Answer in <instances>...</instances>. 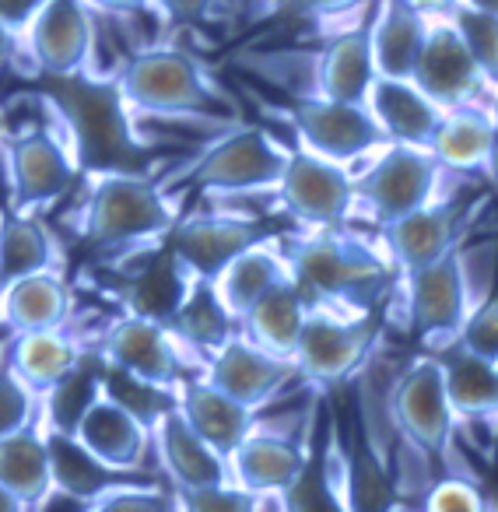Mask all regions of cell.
I'll return each instance as SVG.
<instances>
[{
	"instance_id": "cell-14",
	"label": "cell",
	"mask_w": 498,
	"mask_h": 512,
	"mask_svg": "<svg viewBox=\"0 0 498 512\" xmlns=\"http://www.w3.org/2000/svg\"><path fill=\"white\" fill-rule=\"evenodd\" d=\"M78 179V162L60 130H29L8 144V193L11 207L39 214L57 204Z\"/></svg>"
},
{
	"instance_id": "cell-11",
	"label": "cell",
	"mask_w": 498,
	"mask_h": 512,
	"mask_svg": "<svg viewBox=\"0 0 498 512\" xmlns=\"http://www.w3.org/2000/svg\"><path fill=\"white\" fill-rule=\"evenodd\" d=\"M288 123L295 130L299 148L337 162L355 172L369 155L386 144L365 102H337L323 95H295L288 106Z\"/></svg>"
},
{
	"instance_id": "cell-16",
	"label": "cell",
	"mask_w": 498,
	"mask_h": 512,
	"mask_svg": "<svg viewBox=\"0 0 498 512\" xmlns=\"http://www.w3.org/2000/svg\"><path fill=\"white\" fill-rule=\"evenodd\" d=\"M99 362L158 390H176L179 369H183V355L172 330L162 320L134 313H123L106 327V334L99 337Z\"/></svg>"
},
{
	"instance_id": "cell-53",
	"label": "cell",
	"mask_w": 498,
	"mask_h": 512,
	"mask_svg": "<svg viewBox=\"0 0 498 512\" xmlns=\"http://www.w3.org/2000/svg\"><path fill=\"white\" fill-rule=\"evenodd\" d=\"M264 8L274 11V15H278V11H299L302 0H264Z\"/></svg>"
},
{
	"instance_id": "cell-1",
	"label": "cell",
	"mask_w": 498,
	"mask_h": 512,
	"mask_svg": "<svg viewBox=\"0 0 498 512\" xmlns=\"http://www.w3.org/2000/svg\"><path fill=\"white\" fill-rule=\"evenodd\" d=\"M36 95L57 120L60 137L71 148L78 172L85 176H151L155 148L134 130L116 78L99 71L36 78Z\"/></svg>"
},
{
	"instance_id": "cell-8",
	"label": "cell",
	"mask_w": 498,
	"mask_h": 512,
	"mask_svg": "<svg viewBox=\"0 0 498 512\" xmlns=\"http://www.w3.org/2000/svg\"><path fill=\"white\" fill-rule=\"evenodd\" d=\"M288 162V144L264 127L235 123L211 141L190 169L179 176L186 190L214 197H264L278 190Z\"/></svg>"
},
{
	"instance_id": "cell-38",
	"label": "cell",
	"mask_w": 498,
	"mask_h": 512,
	"mask_svg": "<svg viewBox=\"0 0 498 512\" xmlns=\"http://www.w3.org/2000/svg\"><path fill=\"white\" fill-rule=\"evenodd\" d=\"M46 446H50V470H53V491H64L74 502H95L106 491L130 484L120 470H109L92 453L78 446L67 432H46Z\"/></svg>"
},
{
	"instance_id": "cell-15",
	"label": "cell",
	"mask_w": 498,
	"mask_h": 512,
	"mask_svg": "<svg viewBox=\"0 0 498 512\" xmlns=\"http://www.w3.org/2000/svg\"><path fill=\"white\" fill-rule=\"evenodd\" d=\"M411 81L442 109L456 106H477V102H491L498 88L488 85L481 67L463 46L460 32L453 29L449 18H432L425 32V43L414 60Z\"/></svg>"
},
{
	"instance_id": "cell-13",
	"label": "cell",
	"mask_w": 498,
	"mask_h": 512,
	"mask_svg": "<svg viewBox=\"0 0 498 512\" xmlns=\"http://www.w3.org/2000/svg\"><path fill=\"white\" fill-rule=\"evenodd\" d=\"M278 235V228L267 225L264 218L239 211H193L179 214L172 232L165 235V246L186 264L193 278L214 281L235 256L246 253L249 246Z\"/></svg>"
},
{
	"instance_id": "cell-39",
	"label": "cell",
	"mask_w": 498,
	"mask_h": 512,
	"mask_svg": "<svg viewBox=\"0 0 498 512\" xmlns=\"http://www.w3.org/2000/svg\"><path fill=\"white\" fill-rule=\"evenodd\" d=\"M449 22L460 32L463 46H467V53L474 57V64L481 67L488 85L498 88V15L460 0L456 11L449 15Z\"/></svg>"
},
{
	"instance_id": "cell-48",
	"label": "cell",
	"mask_w": 498,
	"mask_h": 512,
	"mask_svg": "<svg viewBox=\"0 0 498 512\" xmlns=\"http://www.w3.org/2000/svg\"><path fill=\"white\" fill-rule=\"evenodd\" d=\"M85 8L102 11V15H113V18H130V15H141V11H155L151 0H85Z\"/></svg>"
},
{
	"instance_id": "cell-20",
	"label": "cell",
	"mask_w": 498,
	"mask_h": 512,
	"mask_svg": "<svg viewBox=\"0 0 498 512\" xmlns=\"http://www.w3.org/2000/svg\"><path fill=\"white\" fill-rule=\"evenodd\" d=\"M71 439L99 463H106L109 470H120V474L137 470L144 456L151 453V428L127 404L109 397L102 386L92 397V404L81 411V418L74 421Z\"/></svg>"
},
{
	"instance_id": "cell-37",
	"label": "cell",
	"mask_w": 498,
	"mask_h": 512,
	"mask_svg": "<svg viewBox=\"0 0 498 512\" xmlns=\"http://www.w3.org/2000/svg\"><path fill=\"white\" fill-rule=\"evenodd\" d=\"M165 327L172 330L179 344H190L200 355H211L214 348L228 341L232 334H239V323L232 320V313L225 309V302L214 292V281L197 278L190 285V292L183 295L179 309L169 316Z\"/></svg>"
},
{
	"instance_id": "cell-21",
	"label": "cell",
	"mask_w": 498,
	"mask_h": 512,
	"mask_svg": "<svg viewBox=\"0 0 498 512\" xmlns=\"http://www.w3.org/2000/svg\"><path fill=\"white\" fill-rule=\"evenodd\" d=\"M151 453L158 456V467L172 488H211L228 481V460L186 425L176 404L158 411L151 421Z\"/></svg>"
},
{
	"instance_id": "cell-4",
	"label": "cell",
	"mask_w": 498,
	"mask_h": 512,
	"mask_svg": "<svg viewBox=\"0 0 498 512\" xmlns=\"http://www.w3.org/2000/svg\"><path fill=\"white\" fill-rule=\"evenodd\" d=\"M176 221V197L151 176H88L81 235L92 249H155Z\"/></svg>"
},
{
	"instance_id": "cell-33",
	"label": "cell",
	"mask_w": 498,
	"mask_h": 512,
	"mask_svg": "<svg viewBox=\"0 0 498 512\" xmlns=\"http://www.w3.org/2000/svg\"><path fill=\"white\" fill-rule=\"evenodd\" d=\"M309 309L313 306H309V299L302 295V288L288 278V281H281L278 288H271L257 306L242 316L239 334H246L249 341L260 344V348L271 351V355L292 358Z\"/></svg>"
},
{
	"instance_id": "cell-49",
	"label": "cell",
	"mask_w": 498,
	"mask_h": 512,
	"mask_svg": "<svg viewBox=\"0 0 498 512\" xmlns=\"http://www.w3.org/2000/svg\"><path fill=\"white\" fill-rule=\"evenodd\" d=\"M404 4L411 11H418L421 18H428V22H432V18H449V15H453L460 0H404Z\"/></svg>"
},
{
	"instance_id": "cell-27",
	"label": "cell",
	"mask_w": 498,
	"mask_h": 512,
	"mask_svg": "<svg viewBox=\"0 0 498 512\" xmlns=\"http://www.w3.org/2000/svg\"><path fill=\"white\" fill-rule=\"evenodd\" d=\"M288 278H292V267H288L285 242H281V235H271V239L257 242V246H249L246 253L235 256L232 264L214 278V292L225 302L232 320L239 323L271 288H278Z\"/></svg>"
},
{
	"instance_id": "cell-31",
	"label": "cell",
	"mask_w": 498,
	"mask_h": 512,
	"mask_svg": "<svg viewBox=\"0 0 498 512\" xmlns=\"http://www.w3.org/2000/svg\"><path fill=\"white\" fill-rule=\"evenodd\" d=\"M372 18L365 22L369 29L372 67L379 78H411L414 60L421 53L428 32V18L411 11L404 0H372Z\"/></svg>"
},
{
	"instance_id": "cell-50",
	"label": "cell",
	"mask_w": 498,
	"mask_h": 512,
	"mask_svg": "<svg viewBox=\"0 0 498 512\" xmlns=\"http://www.w3.org/2000/svg\"><path fill=\"white\" fill-rule=\"evenodd\" d=\"M491 193L498 197V92H495V137H491V155H488V169H484Z\"/></svg>"
},
{
	"instance_id": "cell-26",
	"label": "cell",
	"mask_w": 498,
	"mask_h": 512,
	"mask_svg": "<svg viewBox=\"0 0 498 512\" xmlns=\"http://www.w3.org/2000/svg\"><path fill=\"white\" fill-rule=\"evenodd\" d=\"M491 137H495V99L477 102V106L442 109V120L428 141V151L453 176H484Z\"/></svg>"
},
{
	"instance_id": "cell-22",
	"label": "cell",
	"mask_w": 498,
	"mask_h": 512,
	"mask_svg": "<svg viewBox=\"0 0 498 512\" xmlns=\"http://www.w3.org/2000/svg\"><path fill=\"white\" fill-rule=\"evenodd\" d=\"M172 404H176V411L186 418V425L221 456L232 453V449L253 432V425H257V411L242 407L239 400L221 393L218 386H211L204 376L176 383Z\"/></svg>"
},
{
	"instance_id": "cell-54",
	"label": "cell",
	"mask_w": 498,
	"mask_h": 512,
	"mask_svg": "<svg viewBox=\"0 0 498 512\" xmlns=\"http://www.w3.org/2000/svg\"><path fill=\"white\" fill-rule=\"evenodd\" d=\"M467 4H474V8H484V11H495V15H498V0H467Z\"/></svg>"
},
{
	"instance_id": "cell-5",
	"label": "cell",
	"mask_w": 498,
	"mask_h": 512,
	"mask_svg": "<svg viewBox=\"0 0 498 512\" xmlns=\"http://www.w3.org/2000/svg\"><path fill=\"white\" fill-rule=\"evenodd\" d=\"M477 256H481V249H470L463 242L442 260L428 264L425 271L400 278L407 327L428 355L456 341L463 320L474 313V306L495 285V281H484V285L477 281Z\"/></svg>"
},
{
	"instance_id": "cell-10",
	"label": "cell",
	"mask_w": 498,
	"mask_h": 512,
	"mask_svg": "<svg viewBox=\"0 0 498 512\" xmlns=\"http://www.w3.org/2000/svg\"><path fill=\"white\" fill-rule=\"evenodd\" d=\"M379 341L376 313H334V309L313 306L302 323L299 344H295V369L316 390L355 379L369 365Z\"/></svg>"
},
{
	"instance_id": "cell-18",
	"label": "cell",
	"mask_w": 498,
	"mask_h": 512,
	"mask_svg": "<svg viewBox=\"0 0 498 512\" xmlns=\"http://www.w3.org/2000/svg\"><path fill=\"white\" fill-rule=\"evenodd\" d=\"M29 57L36 67V78H64V74L95 71L92 50H95V29L92 11L85 0H50L32 25L25 29Z\"/></svg>"
},
{
	"instance_id": "cell-6",
	"label": "cell",
	"mask_w": 498,
	"mask_h": 512,
	"mask_svg": "<svg viewBox=\"0 0 498 512\" xmlns=\"http://www.w3.org/2000/svg\"><path fill=\"white\" fill-rule=\"evenodd\" d=\"M386 418L397 439L411 453H418L428 467H442V474L456 470V414L442 383V365L435 355H418L386 393Z\"/></svg>"
},
{
	"instance_id": "cell-30",
	"label": "cell",
	"mask_w": 498,
	"mask_h": 512,
	"mask_svg": "<svg viewBox=\"0 0 498 512\" xmlns=\"http://www.w3.org/2000/svg\"><path fill=\"white\" fill-rule=\"evenodd\" d=\"M372 81H376V67H372L369 29L355 25V29L327 39V46L316 53L313 92L306 95H323V99L337 102H365Z\"/></svg>"
},
{
	"instance_id": "cell-9",
	"label": "cell",
	"mask_w": 498,
	"mask_h": 512,
	"mask_svg": "<svg viewBox=\"0 0 498 512\" xmlns=\"http://www.w3.org/2000/svg\"><path fill=\"white\" fill-rule=\"evenodd\" d=\"M488 204L491 190H449L439 200H432V204L418 207V211L379 228V239H383L386 256H390L393 271H397V281L407 278V274L425 271L428 264L453 253L456 246H463L467 235L474 232L477 218L488 211Z\"/></svg>"
},
{
	"instance_id": "cell-25",
	"label": "cell",
	"mask_w": 498,
	"mask_h": 512,
	"mask_svg": "<svg viewBox=\"0 0 498 512\" xmlns=\"http://www.w3.org/2000/svg\"><path fill=\"white\" fill-rule=\"evenodd\" d=\"M432 355L442 365V383L456 421L484 425L498 439V362L470 355L460 344H446Z\"/></svg>"
},
{
	"instance_id": "cell-44",
	"label": "cell",
	"mask_w": 498,
	"mask_h": 512,
	"mask_svg": "<svg viewBox=\"0 0 498 512\" xmlns=\"http://www.w3.org/2000/svg\"><path fill=\"white\" fill-rule=\"evenodd\" d=\"M85 512H172V502L165 491L148 488V484H123L88 502Z\"/></svg>"
},
{
	"instance_id": "cell-47",
	"label": "cell",
	"mask_w": 498,
	"mask_h": 512,
	"mask_svg": "<svg viewBox=\"0 0 498 512\" xmlns=\"http://www.w3.org/2000/svg\"><path fill=\"white\" fill-rule=\"evenodd\" d=\"M372 0H302V8L306 15L323 18V22H341V18H351L355 11H365Z\"/></svg>"
},
{
	"instance_id": "cell-24",
	"label": "cell",
	"mask_w": 498,
	"mask_h": 512,
	"mask_svg": "<svg viewBox=\"0 0 498 512\" xmlns=\"http://www.w3.org/2000/svg\"><path fill=\"white\" fill-rule=\"evenodd\" d=\"M323 428L313 425L309 456L302 474L281 491V512H344L341 498V425L323 414Z\"/></svg>"
},
{
	"instance_id": "cell-29",
	"label": "cell",
	"mask_w": 498,
	"mask_h": 512,
	"mask_svg": "<svg viewBox=\"0 0 498 512\" xmlns=\"http://www.w3.org/2000/svg\"><path fill=\"white\" fill-rule=\"evenodd\" d=\"M341 498L344 512H397L400 488L393 467L369 446L362 425L341 435Z\"/></svg>"
},
{
	"instance_id": "cell-40",
	"label": "cell",
	"mask_w": 498,
	"mask_h": 512,
	"mask_svg": "<svg viewBox=\"0 0 498 512\" xmlns=\"http://www.w3.org/2000/svg\"><path fill=\"white\" fill-rule=\"evenodd\" d=\"M172 502L176 512H264L260 495H249L232 481L211 488H172Z\"/></svg>"
},
{
	"instance_id": "cell-2",
	"label": "cell",
	"mask_w": 498,
	"mask_h": 512,
	"mask_svg": "<svg viewBox=\"0 0 498 512\" xmlns=\"http://www.w3.org/2000/svg\"><path fill=\"white\" fill-rule=\"evenodd\" d=\"M285 242L292 281L302 288L309 306L334 313H376L397 281L390 256L365 235L337 228H306Z\"/></svg>"
},
{
	"instance_id": "cell-36",
	"label": "cell",
	"mask_w": 498,
	"mask_h": 512,
	"mask_svg": "<svg viewBox=\"0 0 498 512\" xmlns=\"http://www.w3.org/2000/svg\"><path fill=\"white\" fill-rule=\"evenodd\" d=\"M193 281L197 278L186 271L183 260L162 242V246H155V253H151L148 271L130 278L127 295H123V299H127V313L169 323V316L179 309V302L190 292Z\"/></svg>"
},
{
	"instance_id": "cell-55",
	"label": "cell",
	"mask_w": 498,
	"mask_h": 512,
	"mask_svg": "<svg viewBox=\"0 0 498 512\" xmlns=\"http://www.w3.org/2000/svg\"><path fill=\"white\" fill-rule=\"evenodd\" d=\"M488 512H498V495H488Z\"/></svg>"
},
{
	"instance_id": "cell-12",
	"label": "cell",
	"mask_w": 498,
	"mask_h": 512,
	"mask_svg": "<svg viewBox=\"0 0 498 512\" xmlns=\"http://www.w3.org/2000/svg\"><path fill=\"white\" fill-rule=\"evenodd\" d=\"M278 207L302 228H337L358 214L355 172L292 144L281 183L274 190Z\"/></svg>"
},
{
	"instance_id": "cell-19",
	"label": "cell",
	"mask_w": 498,
	"mask_h": 512,
	"mask_svg": "<svg viewBox=\"0 0 498 512\" xmlns=\"http://www.w3.org/2000/svg\"><path fill=\"white\" fill-rule=\"evenodd\" d=\"M309 439H313V421L306 435H288L264 428L257 421L253 432L225 456L228 460V481L249 495H281L295 477L302 474L309 456Z\"/></svg>"
},
{
	"instance_id": "cell-43",
	"label": "cell",
	"mask_w": 498,
	"mask_h": 512,
	"mask_svg": "<svg viewBox=\"0 0 498 512\" xmlns=\"http://www.w3.org/2000/svg\"><path fill=\"white\" fill-rule=\"evenodd\" d=\"M32 418H36V393L8 365H0V439L29 428Z\"/></svg>"
},
{
	"instance_id": "cell-41",
	"label": "cell",
	"mask_w": 498,
	"mask_h": 512,
	"mask_svg": "<svg viewBox=\"0 0 498 512\" xmlns=\"http://www.w3.org/2000/svg\"><path fill=\"white\" fill-rule=\"evenodd\" d=\"M421 512H488V495L470 474H439L425 488Z\"/></svg>"
},
{
	"instance_id": "cell-46",
	"label": "cell",
	"mask_w": 498,
	"mask_h": 512,
	"mask_svg": "<svg viewBox=\"0 0 498 512\" xmlns=\"http://www.w3.org/2000/svg\"><path fill=\"white\" fill-rule=\"evenodd\" d=\"M46 4H50V0H0V25L22 39L25 29L32 25V18H36Z\"/></svg>"
},
{
	"instance_id": "cell-35",
	"label": "cell",
	"mask_w": 498,
	"mask_h": 512,
	"mask_svg": "<svg viewBox=\"0 0 498 512\" xmlns=\"http://www.w3.org/2000/svg\"><path fill=\"white\" fill-rule=\"evenodd\" d=\"M0 484L22 498L29 509H39L53 495L50 446L43 432L29 425L0 439Z\"/></svg>"
},
{
	"instance_id": "cell-3",
	"label": "cell",
	"mask_w": 498,
	"mask_h": 512,
	"mask_svg": "<svg viewBox=\"0 0 498 512\" xmlns=\"http://www.w3.org/2000/svg\"><path fill=\"white\" fill-rule=\"evenodd\" d=\"M116 85L134 116L158 120H218L235 123V99L204 71L197 57L176 46H151L127 60Z\"/></svg>"
},
{
	"instance_id": "cell-51",
	"label": "cell",
	"mask_w": 498,
	"mask_h": 512,
	"mask_svg": "<svg viewBox=\"0 0 498 512\" xmlns=\"http://www.w3.org/2000/svg\"><path fill=\"white\" fill-rule=\"evenodd\" d=\"M18 43H22V39H18L11 29H4V25H0V64H8V60L15 57Z\"/></svg>"
},
{
	"instance_id": "cell-7",
	"label": "cell",
	"mask_w": 498,
	"mask_h": 512,
	"mask_svg": "<svg viewBox=\"0 0 498 512\" xmlns=\"http://www.w3.org/2000/svg\"><path fill=\"white\" fill-rule=\"evenodd\" d=\"M453 179L460 176L442 169L428 148L383 144L376 155H369L355 169L358 214H365V218L383 228L390 221L439 200L442 193L453 190Z\"/></svg>"
},
{
	"instance_id": "cell-32",
	"label": "cell",
	"mask_w": 498,
	"mask_h": 512,
	"mask_svg": "<svg viewBox=\"0 0 498 512\" xmlns=\"http://www.w3.org/2000/svg\"><path fill=\"white\" fill-rule=\"evenodd\" d=\"M85 362L81 344L71 334L60 330H32V334H15L8 348V365L32 393H50L53 386L64 383L71 372H78V365Z\"/></svg>"
},
{
	"instance_id": "cell-17",
	"label": "cell",
	"mask_w": 498,
	"mask_h": 512,
	"mask_svg": "<svg viewBox=\"0 0 498 512\" xmlns=\"http://www.w3.org/2000/svg\"><path fill=\"white\" fill-rule=\"evenodd\" d=\"M204 379L239 400L249 411H260L285 393L292 379H299L292 358H281L253 344L246 334H232L221 348L204 358Z\"/></svg>"
},
{
	"instance_id": "cell-45",
	"label": "cell",
	"mask_w": 498,
	"mask_h": 512,
	"mask_svg": "<svg viewBox=\"0 0 498 512\" xmlns=\"http://www.w3.org/2000/svg\"><path fill=\"white\" fill-rule=\"evenodd\" d=\"M218 0H151V8L162 22L169 25H193L204 22L207 15L214 11Z\"/></svg>"
},
{
	"instance_id": "cell-42",
	"label": "cell",
	"mask_w": 498,
	"mask_h": 512,
	"mask_svg": "<svg viewBox=\"0 0 498 512\" xmlns=\"http://www.w3.org/2000/svg\"><path fill=\"white\" fill-rule=\"evenodd\" d=\"M453 344L467 348L470 355H477V358L498 362V285H491V292L484 295L474 306V313L463 320Z\"/></svg>"
},
{
	"instance_id": "cell-23",
	"label": "cell",
	"mask_w": 498,
	"mask_h": 512,
	"mask_svg": "<svg viewBox=\"0 0 498 512\" xmlns=\"http://www.w3.org/2000/svg\"><path fill=\"white\" fill-rule=\"evenodd\" d=\"M365 106H369L376 127L383 130L386 144L428 148L442 120V106H435L411 78H379L376 74L369 95H365Z\"/></svg>"
},
{
	"instance_id": "cell-28",
	"label": "cell",
	"mask_w": 498,
	"mask_h": 512,
	"mask_svg": "<svg viewBox=\"0 0 498 512\" xmlns=\"http://www.w3.org/2000/svg\"><path fill=\"white\" fill-rule=\"evenodd\" d=\"M71 320V288L60 271H39L0 288V327L11 334L60 330Z\"/></svg>"
},
{
	"instance_id": "cell-34",
	"label": "cell",
	"mask_w": 498,
	"mask_h": 512,
	"mask_svg": "<svg viewBox=\"0 0 498 512\" xmlns=\"http://www.w3.org/2000/svg\"><path fill=\"white\" fill-rule=\"evenodd\" d=\"M39 271H60L50 228L36 214L0 204V288Z\"/></svg>"
},
{
	"instance_id": "cell-52",
	"label": "cell",
	"mask_w": 498,
	"mask_h": 512,
	"mask_svg": "<svg viewBox=\"0 0 498 512\" xmlns=\"http://www.w3.org/2000/svg\"><path fill=\"white\" fill-rule=\"evenodd\" d=\"M25 509H29V505H25L18 495H11V491L0 484V512H25Z\"/></svg>"
}]
</instances>
